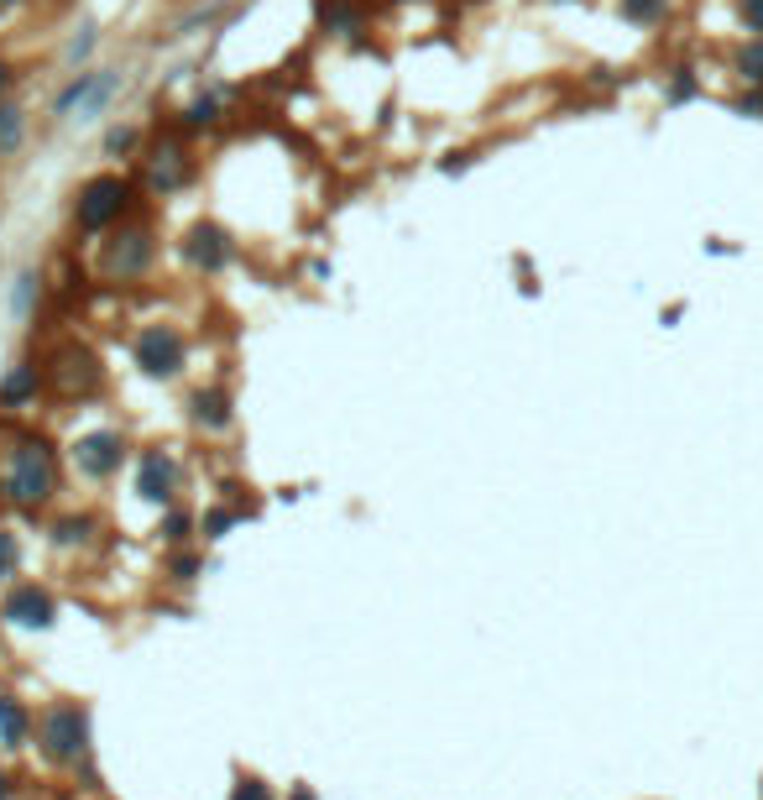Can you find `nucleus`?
<instances>
[{
  "mask_svg": "<svg viewBox=\"0 0 763 800\" xmlns=\"http://www.w3.org/2000/svg\"><path fill=\"white\" fill-rule=\"evenodd\" d=\"M189 251H194V262L210 267V272L225 267V236H220V231H194V246H189Z\"/></svg>",
  "mask_w": 763,
  "mask_h": 800,
  "instance_id": "obj_10",
  "label": "nucleus"
},
{
  "mask_svg": "<svg viewBox=\"0 0 763 800\" xmlns=\"http://www.w3.org/2000/svg\"><path fill=\"white\" fill-rule=\"evenodd\" d=\"M89 534V518H63L58 523V544H74V539H84Z\"/></svg>",
  "mask_w": 763,
  "mask_h": 800,
  "instance_id": "obj_16",
  "label": "nucleus"
},
{
  "mask_svg": "<svg viewBox=\"0 0 763 800\" xmlns=\"http://www.w3.org/2000/svg\"><path fill=\"white\" fill-rule=\"evenodd\" d=\"M230 800H272V790L262 780H241L236 790H230Z\"/></svg>",
  "mask_w": 763,
  "mask_h": 800,
  "instance_id": "obj_17",
  "label": "nucleus"
},
{
  "mask_svg": "<svg viewBox=\"0 0 763 800\" xmlns=\"http://www.w3.org/2000/svg\"><path fill=\"white\" fill-rule=\"evenodd\" d=\"M230 523H236V513H225V508H220V513H210V518H204V534H210V539H220V534L230 529Z\"/></svg>",
  "mask_w": 763,
  "mask_h": 800,
  "instance_id": "obj_18",
  "label": "nucleus"
},
{
  "mask_svg": "<svg viewBox=\"0 0 763 800\" xmlns=\"http://www.w3.org/2000/svg\"><path fill=\"white\" fill-rule=\"evenodd\" d=\"M173 487H178V471L163 450H147L142 455V476H136V492L147 502H173Z\"/></svg>",
  "mask_w": 763,
  "mask_h": 800,
  "instance_id": "obj_7",
  "label": "nucleus"
},
{
  "mask_svg": "<svg viewBox=\"0 0 763 800\" xmlns=\"http://www.w3.org/2000/svg\"><path fill=\"white\" fill-rule=\"evenodd\" d=\"M194 419H199L204 429H225V424H230L225 393H199V398H194Z\"/></svg>",
  "mask_w": 763,
  "mask_h": 800,
  "instance_id": "obj_11",
  "label": "nucleus"
},
{
  "mask_svg": "<svg viewBox=\"0 0 763 800\" xmlns=\"http://www.w3.org/2000/svg\"><path fill=\"white\" fill-rule=\"evenodd\" d=\"M32 288H37V278L27 272V278L16 283V314H27V309H32Z\"/></svg>",
  "mask_w": 763,
  "mask_h": 800,
  "instance_id": "obj_19",
  "label": "nucleus"
},
{
  "mask_svg": "<svg viewBox=\"0 0 763 800\" xmlns=\"http://www.w3.org/2000/svg\"><path fill=\"white\" fill-rule=\"evenodd\" d=\"M0 617H6V623H16V628H53L58 607H53V597H48V591H42L37 581H21V586L6 591V602H0Z\"/></svg>",
  "mask_w": 763,
  "mask_h": 800,
  "instance_id": "obj_3",
  "label": "nucleus"
},
{
  "mask_svg": "<svg viewBox=\"0 0 763 800\" xmlns=\"http://www.w3.org/2000/svg\"><path fill=\"white\" fill-rule=\"evenodd\" d=\"M32 393H37V372L27 367V372H11V377H6V387H0V403L16 408L21 398H32Z\"/></svg>",
  "mask_w": 763,
  "mask_h": 800,
  "instance_id": "obj_12",
  "label": "nucleus"
},
{
  "mask_svg": "<svg viewBox=\"0 0 763 800\" xmlns=\"http://www.w3.org/2000/svg\"><path fill=\"white\" fill-rule=\"evenodd\" d=\"M37 743L53 764H79L89 753V712L79 701H53L37 722Z\"/></svg>",
  "mask_w": 763,
  "mask_h": 800,
  "instance_id": "obj_2",
  "label": "nucleus"
},
{
  "mask_svg": "<svg viewBox=\"0 0 763 800\" xmlns=\"http://www.w3.org/2000/svg\"><path fill=\"white\" fill-rule=\"evenodd\" d=\"M32 733V717L16 696H0V748H21Z\"/></svg>",
  "mask_w": 763,
  "mask_h": 800,
  "instance_id": "obj_9",
  "label": "nucleus"
},
{
  "mask_svg": "<svg viewBox=\"0 0 763 800\" xmlns=\"http://www.w3.org/2000/svg\"><path fill=\"white\" fill-rule=\"evenodd\" d=\"M136 361H142L152 377H173V372L183 367V340H178V330H168V325L142 330V340H136Z\"/></svg>",
  "mask_w": 763,
  "mask_h": 800,
  "instance_id": "obj_6",
  "label": "nucleus"
},
{
  "mask_svg": "<svg viewBox=\"0 0 763 800\" xmlns=\"http://www.w3.org/2000/svg\"><path fill=\"white\" fill-rule=\"evenodd\" d=\"M74 461H79L84 476H115L121 461H126V445H121L115 429H95V434H84V440L74 445Z\"/></svg>",
  "mask_w": 763,
  "mask_h": 800,
  "instance_id": "obj_5",
  "label": "nucleus"
},
{
  "mask_svg": "<svg viewBox=\"0 0 763 800\" xmlns=\"http://www.w3.org/2000/svg\"><path fill=\"white\" fill-rule=\"evenodd\" d=\"M16 131H21V110H0V147H11L16 142Z\"/></svg>",
  "mask_w": 763,
  "mask_h": 800,
  "instance_id": "obj_15",
  "label": "nucleus"
},
{
  "mask_svg": "<svg viewBox=\"0 0 763 800\" xmlns=\"http://www.w3.org/2000/svg\"><path fill=\"white\" fill-rule=\"evenodd\" d=\"M183 178V163H178V152L168 147V152H157V163H152V184H163V189H173Z\"/></svg>",
  "mask_w": 763,
  "mask_h": 800,
  "instance_id": "obj_13",
  "label": "nucleus"
},
{
  "mask_svg": "<svg viewBox=\"0 0 763 800\" xmlns=\"http://www.w3.org/2000/svg\"><path fill=\"white\" fill-rule=\"evenodd\" d=\"M121 204H126V184H121V178H95V184L79 194V225H84V231H105V225L121 215Z\"/></svg>",
  "mask_w": 763,
  "mask_h": 800,
  "instance_id": "obj_4",
  "label": "nucleus"
},
{
  "mask_svg": "<svg viewBox=\"0 0 763 800\" xmlns=\"http://www.w3.org/2000/svg\"><path fill=\"white\" fill-rule=\"evenodd\" d=\"M6 795H11V780H6V769H0V800H6Z\"/></svg>",
  "mask_w": 763,
  "mask_h": 800,
  "instance_id": "obj_24",
  "label": "nucleus"
},
{
  "mask_svg": "<svg viewBox=\"0 0 763 800\" xmlns=\"http://www.w3.org/2000/svg\"><path fill=\"white\" fill-rule=\"evenodd\" d=\"M293 800H314V790H309V785H298V790H293Z\"/></svg>",
  "mask_w": 763,
  "mask_h": 800,
  "instance_id": "obj_23",
  "label": "nucleus"
},
{
  "mask_svg": "<svg viewBox=\"0 0 763 800\" xmlns=\"http://www.w3.org/2000/svg\"><path fill=\"white\" fill-rule=\"evenodd\" d=\"M743 68H748V79H763V48H748V53H743Z\"/></svg>",
  "mask_w": 763,
  "mask_h": 800,
  "instance_id": "obj_20",
  "label": "nucleus"
},
{
  "mask_svg": "<svg viewBox=\"0 0 763 800\" xmlns=\"http://www.w3.org/2000/svg\"><path fill=\"white\" fill-rule=\"evenodd\" d=\"M58 487V461L53 450L42 440H21L6 461V497L16 508H37V502H48Z\"/></svg>",
  "mask_w": 763,
  "mask_h": 800,
  "instance_id": "obj_1",
  "label": "nucleus"
},
{
  "mask_svg": "<svg viewBox=\"0 0 763 800\" xmlns=\"http://www.w3.org/2000/svg\"><path fill=\"white\" fill-rule=\"evenodd\" d=\"M183 529H189V518L173 513V518H168V539H183Z\"/></svg>",
  "mask_w": 763,
  "mask_h": 800,
  "instance_id": "obj_22",
  "label": "nucleus"
},
{
  "mask_svg": "<svg viewBox=\"0 0 763 800\" xmlns=\"http://www.w3.org/2000/svg\"><path fill=\"white\" fill-rule=\"evenodd\" d=\"M16 560H21V544H16V534H6V529H0V581H11V576H16Z\"/></svg>",
  "mask_w": 763,
  "mask_h": 800,
  "instance_id": "obj_14",
  "label": "nucleus"
},
{
  "mask_svg": "<svg viewBox=\"0 0 763 800\" xmlns=\"http://www.w3.org/2000/svg\"><path fill=\"white\" fill-rule=\"evenodd\" d=\"M743 16H748L753 32H763V0H743Z\"/></svg>",
  "mask_w": 763,
  "mask_h": 800,
  "instance_id": "obj_21",
  "label": "nucleus"
},
{
  "mask_svg": "<svg viewBox=\"0 0 763 800\" xmlns=\"http://www.w3.org/2000/svg\"><path fill=\"white\" fill-rule=\"evenodd\" d=\"M6 79H11V74H6V63H0V89H6Z\"/></svg>",
  "mask_w": 763,
  "mask_h": 800,
  "instance_id": "obj_25",
  "label": "nucleus"
},
{
  "mask_svg": "<svg viewBox=\"0 0 763 800\" xmlns=\"http://www.w3.org/2000/svg\"><path fill=\"white\" fill-rule=\"evenodd\" d=\"M147 257H152L147 236H142V231H126V236H115V246H110V272H121V278H136V272L147 267Z\"/></svg>",
  "mask_w": 763,
  "mask_h": 800,
  "instance_id": "obj_8",
  "label": "nucleus"
}]
</instances>
